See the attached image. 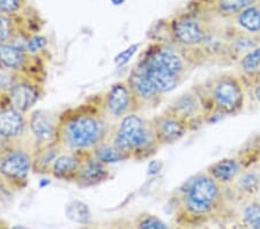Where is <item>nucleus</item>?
Returning <instances> with one entry per match:
<instances>
[{"label":"nucleus","instance_id":"nucleus-1","mask_svg":"<svg viewBox=\"0 0 260 229\" xmlns=\"http://www.w3.org/2000/svg\"><path fill=\"white\" fill-rule=\"evenodd\" d=\"M111 128L98 103L81 104L59 115L57 143L65 151L89 153L109 138Z\"/></svg>","mask_w":260,"mask_h":229},{"label":"nucleus","instance_id":"nucleus-2","mask_svg":"<svg viewBox=\"0 0 260 229\" xmlns=\"http://www.w3.org/2000/svg\"><path fill=\"white\" fill-rule=\"evenodd\" d=\"M198 88L208 112V122L214 116H235L245 109L247 86L237 72L215 74Z\"/></svg>","mask_w":260,"mask_h":229},{"label":"nucleus","instance_id":"nucleus-3","mask_svg":"<svg viewBox=\"0 0 260 229\" xmlns=\"http://www.w3.org/2000/svg\"><path fill=\"white\" fill-rule=\"evenodd\" d=\"M228 201L225 189L206 170L191 176L179 187V210L190 218H205L216 213Z\"/></svg>","mask_w":260,"mask_h":229},{"label":"nucleus","instance_id":"nucleus-4","mask_svg":"<svg viewBox=\"0 0 260 229\" xmlns=\"http://www.w3.org/2000/svg\"><path fill=\"white\" fill-rule=\"evenodd\" d=\"M109 140L131 159L144 160L157 152L160 145L155 138L150 118L131 112L112 125Z\"/></svg>","mask_w":260,"mask_h":229},{"label":"nucleus","instance_id":"nucleus-5","mask_svg":"<svg viewBox=\"0 0 260 229\" xmlns=\"http://www.w3.org/2000/svg\"><path fill=\"white\" fill-rule=\"evenodd\" d=\"M214 27L213 21L205 15L184 13L170 21L168 32L171 44L196 66L199 60H206L204 49Z\"/></svg>","mask_w":260,"mask_h":229},{"label":"nucleus","instance_id":"nucleus-6","mask_svg":"<svg viewBox=\"0 0 260 229\" xmlns=\"http://www.w3.org/2000/svg\"><path fill=\"white\" fill-rule=\"evenodd\" d=\"M34 173L32 148L23 143L11 144L0 156V183L12 190L27 186Z\"/></svg>","mask_w":260,"mask_h":229},{"label":"nucleus","instance_id":"nucleus-7","mask_svg":"<svg viewBox=\"0 0 260 229\" xmlns=\"http://www.w3.org/2000/svg\"><path fill=\"white\" fill-rule=\"evenodd\" d=\"M139 62L148 68L162 71L183 81L194 68L177 48H175L174 45L170 47L166 43L150 45Z\"/></svg>","mask_w":260,"mask_h":229},{"label":"nucleus","instance_id":"nucleus-8","mask_svg":"<svg viewBox=\"0 0 260 229\" xmlns=\"http://www.w3.org/2000/svg\"><path fill=\"white\" fill-rule=\"evenodd\" d=\"M96 103L112 125L131 112L139 111L137 100L126 79L111 85Z\"/></svg>","mask_w":260,"mask_h":229},{"label":"nucleus","instance_id":"nucleus-9","mask_svg":"<svg viewBox=\"0 0 260 229\" xmlns=\"http://www.w3.org/2000/svg\"><path fill=\"white\" fill-rule=\"evenodd\" d=\"M166 110L185 120L192 131L208 122V112L198 87L187 89L174 99Z\"/></svg>","mask_w":260,"mask_h":229},{"label":"nucleus","instance_id":"nucleus-10","mask_svg":"<svg viewBox=\"0 0 260 229\" xmlns=\"http://www.w3.org/2000/svg\"><path fill=\"white\" fill-rule=\"evenodd\" d=\"M44 95V83L40 77L21 74L15 85L6 95L7 104L29 114Z\"/></svg>","mask_w":260,"mask_h":229},{"label":"nucleus","instance_id":"nucleus-11","mask_svg":"<svg viewBox=\"0 0 260 229\" xmlns=\"http://www.w3.org/2000/svg\"><path fill=\"white\" fill-rule=\"evenodd\" d=\"M59 115L44 109L32 110L28 114V136L32 148L57 143Z\"/></svg>","mask_w":260,"mask_h":229},{"label":"nucleus","instance_id":"nucleus-12","mask_svg":"<svg viewBox=\"0 0 260 229\" xmlns=\"http://www.w3.org/2000/svg\"><path fill=\"white\" fill-rule=\"evenodd\" d=\"M150 124L160 147L177 143L192 131L185 120L168 110L150 118Z\"/></svg>","mask_w":260,"mask_h":229},{"label":"nucleus","instance_id":"nucleus-13","mask_svg":"<svg viewBox=\"0 0 260 229\" xmlns=\"http://www.w3.org/2000/svg\"><path fill=\"white\" fill-rule=\"evenodd\" d=\"M41 58L32 57L24 50L15 47L11 42L0 43V68L18 74L40 77Z\"/></svg>","mask_w":260,"mask_h":229},{"label":"nucleus","instance_id":"nucleus-14","mask_svg":"<svg viewBox=\"0 0 260 229\" xmlns=\"http://www.w3.org/2000/svg\"><path fill=\"white\" fill-rule=\"evenodd\" d=\"M225 192L228 198L234 197L240 203L260 197V161L247 165L233 184L225 187Z\"/></svg>","mask_w":260,"mask_h":229},{"label":"nucleus","instance_id":"nucleus-15","mask_svg":"<svg viewBox=\"0 0 260 229\" xmlns=\"http://www.w3.org/2000/svg\"><path fill=\"white\" fill-rule=\"evenodd\" d=\"M28 136V114L10 104L0 108V137L10 144L23 143Z\"/></svg>","mask_w":260,"mask_h":229},{"label":"nucleus","instance_id":"nucleus-16","mask_svg":"<svg viewBox=\"0 0 260 229\" xmlns=\"http://www.w3.org/2000/svg\"><path fill=\"white\" fill-rule=\"evenodd\" d=\"M126 80L137 100L139 110L141 107H155L161 102L163 95L139 66H136L129 72Z\"/></svg>","mask_w":260,"mask_h":229},{"label":"nucleus","instance_id":"nucleus-17","mask_svg":"<svg viewBox=\"0 0 260 229\" xmlns=\"http://www.w3.org/2000/svg\"><path fill=\"white\" fill-rule=\"evenodd\" d=\"M111 177L110 167L100 162L91 153H83L81 167L73 183L79 187H93Z\"/></svg>","mask_w":260,"mask_h":229},{"label":"nucleus","instance_id":"nucleus-18","mask_svg":"<svg viewBox=\"0 0 260 229\" xmlns=\"http://www.w3.org/2000/svg\"><path fill=\"white\" fill-rule=\"evenodd\" d=\"M249 163L245 161V156L236 155L213 162L205 170L225 189L230 184H233V182L236 180L238 175L243 172V169Z\"/></svg>","mask_w":260,"mask_h":229},{"label":"nucleus","instance_id":"nucleus-19","mask_svg":"<svg viewBox=\"0 0 260 229\" xmlns=\"http://www.w3.org/2000/svg\"><path fill=\"white\" fill-rule=\"evenodd\" d=\"M260 39L247 35L245 32L235 30L229 26L225 28V59L235 64L242 56L258 47Z\"/></svg>","mask_w":260,"mask_h":229},{"label":"nucleus","instance_id":"nucleus-20","mask_svg":"<svg viewBox=\"0 0 260 229\" xmlns=\"http://www.w3.org/2000/svg\"><path fill=\"white\" fill-rule=\"evenodd\" d=\"M83 153L62 151L56 157L49 175L56 180L73 182L81 167Z\"/></svg>","mask_w":260,"mask_h":229},{"label":"nucleus","instance_id":"nucleus-21","mask_svg":"<svg viewBox=\"0 0 260 229\" xmlns=\"http://www.w3.org/2000/svg\"><path fill=\"white\" fill-rule=\"evenodd\" d=\"M235 30L260 39V0L227 21Z\"/></svg>","mask_w":260,"mask_h":229},{"label":"nucleus","instance_id":"nucleus-22","mask_svg":"<svg viewBox=\"0 0 260 229\" xmlns=\"http://www.w3.org/2000/svg\"><path fill=\"white\" fill-rule=\"evenodd\" d=\"M259 0H208V15L228 21Z\"/></svg>","mask_w":260,"mask_h":229},{"label":"nucleus","instance_id":"nucleus-23","mask_svg":"<svg viewBox=\"0 0 260 229\" xmlns=\"http://www.w3.org/2000/svg\"><path fill=\"white\" fill-rule=\"evenodd\" d=\"M65 151L58 143H53L40 147L32 148L34 173L41 175H49L50 168L59 154Z\"/></svg>","mask_w":260,"mask_h":229},{"label":"nucleus","instance_id":"nucleus-24","mask_svg":"<svg viewBox=\"0 0 260 229\" xmlns=\"http://www.w3.org/2000/svg\"><path fill=\"white\" fill-rule=\"evenodd\" d=\"M237 73L243 78L246 86L259 78L260 73V44L242 56L236 62Z\"/></svg>","mask_w":260,"mask_h":229},{"label":"nucleus","instance_id":"nucleus-25","mask_svg":"<svg viewBox=\"0 0 260 229\" xmlns=\"http://www.w3.org/2000/svg\"><path fill=\"white\" fill-rule=\"evenodd\" d=\"M137 66H139L144 71L146 76L150 79V81L154 83L155 87H156L162 95L175 90L183 82V80H180L178 78L170 76V74L162 72V71H158L156 69L148 68V66L142 65L141 62H138Z\"/></svg>","mask_w":260,"mask_h":229},{"label":"nucleus","instance_id":"nucleus-26","mask_svg":"<svg viewBox=\"0 0 260 229\" xmlns=\"http://www.w3.org/2000/svg\"><path fill=\"white\" fill-rule=\"evenodd\" d=\"M90 153L95 159H98L100 162H102V163L109 167L111 165H116L119 163V162L129 160V157L126 154L109 139L104 140L103 143L96 146Z\"/></svg>","mask_w":260,"mask_h":229},{"label":"nucleus","instance_id":"nucleus-27","mask_svg":"<svg viewBox=\"0 0 260 229\" xmlns=\"http://www.w3.org/2000/svg\"><path fill=\"white\" fill-rule=\"evenodd\" d=\"M238 214L245 229H260V197L240 203Z\"/></svg>","mask_w":260,"mask_h":229},{"label":"nucleus","instance_id":"nucleus-28","mask_svg":"<svg viewBox=\"0 0 260 229\" xmlns=\"http://www.w3.org/2000/svg\"><path fill=\"white\" fill-rule=\"evenodd\" d=\"M65 214L67 219L81 226H88L91 222V212L89 206L81 201L70 202L65 207Z\"/></svg>","mask_w":260,"mask_h":229},{"label":"nucleus","instance_id":"nucleus-29","mask_svg":"<svg viewBox=\"0 0 260 229\" xmlns=\"http://www.w3.org/2000/svg\"><path fill=\"white\" fill-rule=\"evenodd\" d=\"M18 19L19 16L0 13V43L10 42L20 30L21 26Z\"/></svg>","mask_w":260,"mask_h":229},{"label":"nucleus","instance_id":"nucleus-30","mask_svg":"<svg viewBox=\"0 0 260 229\" xmlns=\"http://www.w3.org/2000/svg\"><path fill=\"white\" fill-rule=\"evenodd\" d=\"M49 47V39L40 32H32L29 34L26 51L32 57L41 58L42 55L47 51Z\"/></svg>","mask_w":260,"mask_h":229},{"label":"nucleus","instance_id":"nucleus-31","mask_svg":"<svg viewBox=\"0 0 260 229\" xmlns=\"http://www.w3.org/2000/svg\"><path fill=\"white\" fill-rule=\"evenodd\" d=\"M136 229H170V227L156 215L142 214L137 219Z\"/></svg>","mask_w":260,"mask_h":229},{"label":"nucleus","instance_id":"nucleus-32","mask_svg":"<svg viewBox=\"0 0 260 229\" xmlns=\"http://www.w3.org/2000/svg\"><path fill=\"white\" fill-rule=\"evenodd\" d=\"M26 0H0V13L19 16L26 8Z\"/></svg>","mask_w":260,"mask_h":229},{"label":"nucleus","instance_id":"nucleus-33","mask_svg":"<svg viewBox=\"0 0 260 229\" xmlns=\"http://www.w3.org/2000/svg\"><path fill=\"white\" fill-rule=\"evenodd\" d=\"M21 74L11 72V71L4 70L0 68V94L7 95L12 87L15 85Z\"/></svg>","mask_w":260,"mask_h":229},{"label":"nucleus","instance_id":"nucleus-34","mask_svg":"<svg viewBox=\"0 0 260 229\" xmlns=\"http://www.w3.org/2000/svg\"><path fill=\"white\" fill-rule=\"evenodd\" d=\"M138 49H139V45L132 44V45H129L128 48L123 50V51H120L114 59L115 65L117 66V68H123V66L126 65L127 62L132 59L133 56L136 55Z\"/></svg>","mask_w":260,"mask_h":229},{"label":"nucleus","instance_id":"nucleus-35","mask_svg":"<svg viewBox=\"0 0 260 229\" xmlns=\"http://www.w3.org/2000/svg\"><path fill=\"white\" fill-rule=\"evenodd\" d=\"M247 86H249V88L251 90V95H252L253 100L260 107V77L258 79H255L254 81L249 83Z\"/></svg>","mask_w":260,"mask_h":229},{"label":"nucleus","instance_id":"nucleus-36","mask_svg":"<svg viewBox=\"0 0 260 229\" xmlns=\"http://www.w3.org/2000/svg\"><path fill=\"white\" fill-rule=\"evenodd\" d=\"M10 145L11 144L8 143V141H6L5 139L0 137V156L3 155L4 152H5L8 147H10Z\"/></svg>","mask_w":260,"mask_h":229},{"label":"nucleus","instance_id":"nucleus-37","mask_svg":"<svg viewBox=\"0 0 260 229\" xmlns=\"http://www.w3.org/2000/svg\"><path fill=\"white\" fill-rule=\"evenodd\" d=\"M5 104H7L6 101V95H2L0 94V108H3Z\"/></svg>","mask_w":260,"mask_h":229},{"label":"nucleus","instance_id":"nucleus-38","mask_svg":"<svg viewBox=\"0 0 260 229\" xmlns=\"http://www.w3.org/2000/svg\"><path fill=\"white\" fill-rule=\"evenodd\" d=\"M11 229H31V228L24 226V224H13V226H11Z\"/></svg>","mask_w":260,"mask_h":229},{"label":"nucleus","instance_id":"nucleus-39","mask_svg":"<svg viewBox=\"0 0 260 229\" xmlns=\"http://www.w3.org/2000/svg\"><path fill=\"white\" fill-rule=\"evenodd\" d=\"M0 229H11V226L4 221V220H0Z\"/></svg>","mask_w":260,"mask_h":229},{"label":"nucleus","instance_id":"nucleus-40","mask_svg":"<svg viewBox=\"0 0 260 229\" xmlns=\"http://www.w3.org/2000/svg\"><path fill=\"white\" fill-rule=\"evenodd\" d=\"M125 0H110L111 4H114L116 6H119V5H123Z\"/></svg>","mask_w":260,"mask_h":229},{"label":"nucleus","instance_id":"nucleus-41","mask_svg":"<svg viewBox=\"0 0 260 229\" xmlns=\"http://www.w3.org/2000/svg\"><path fill=\"white\" fill-rule=\"evenodd\" d=\"M79 229H91V228H89L88 226H82L81 228H79Z\"/></svg>","mask_w":260,"mask_h":229},{"label":"nucleus","instance_id":"nucleus-42","mask_svg":"<svg viewBox=\"0 0 260 229\" xmlns=\"http://www.w3.org/2000/svg\"><path fill=\"white\" fill-rule=\"evenodd\" d=\"M259 77H260V73H259Z\"/></svg>","mask_w":260,"mask_h":229}]
</instances>
